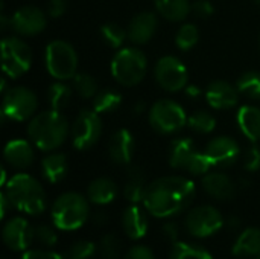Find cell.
Instances as JSON below:
<instances>
[{"label":"cell","mask_w":260,"mask_h":259,"mask_svg":"<svg viewBox=\"0 0 260 259\" xmlns=\"http://www.w3.org/2000/svg\"><path fill=\"white\" fill-rule=\"evenodd\" d=\"M0 206H2V212H0L2 215H0V217L5 218L6 214H8V209H9V208L12 209V205H11L9 198L6 197V194H5L3 191H2V194H0Z\"/></svg>","instance_id":"cell-48"},{"label":"cell","mask_w":260,"mask_h":259,"mask_svg":"<svg viewBox=\"0 0 260 259\" xmlns=\"http://www.w3.org/2000/svg\"><path fill=\"white\" fill-rule=\"evenodd\" d=\"M91 221H93L94 226L104 227V226H107V223H108V215H107V212H104V211H98L96 214H93Z\"/></svg>","instance_id":"cell-47"},{"label":"cell","mask_w":260,"mask_h":259,"mask_svg":"<svg viewBox=\"0 0 260 259\" xmlns=\"http://www.w3.org/2000/svg\"><path fill=\"white\" fill-rule=\"evenodd\" d=\"M143 108H145V105H143V102H139L136 107H134V111L137 113V114H140L142 111H143Z\"/></svg>","instance_id":"cell-50"},{"label":"cell","mask_w":260,"mask_h":259,"mask_svg":"<svg viewBox=\"0 0 260 259\" xmlns=\"http://www.w3.org/2000/svg\"><path fill=\"white\" fill-rule=\"evenodd\" d=\"M192 12L198 18H209L215 12V6L210 0H197L192 3Z\"/></svg>","instance_id":"cell-41"},{"label":"cell","mask_w":260,"mask_h":259,"mask_svg":"<svg viewBox=\"0 0 260 259\" xmlns=\"http://www.w3.org/2000/svg\"><path fill=\"white\" fill-rule=\"evenodd\" d=\"M148 70V58L137 47H123L111 60V75L117 84L134 87L140 84Z\"/></svg>","instance_id":"cell-5"},{"label":"cell","mask_w":260,"mask_h":259,"mask_svg":"<svg viewBox=\"0 0 260 259\" xmlns=\"http://www.w3.org/2000/svg\"><path fill=\"white\" fill-rule=\"evenodd\" d=\"M148 211L142 209L137 205H131L125 209L122 215V226L128 238L131 240H142L148 232Z\"/></svg>","instance_id":"cell-21"},{"label":"cell","mask_w":260,"mask_h":259,"mask_svg":"<svg viewBox=\"0 0 260 259\" xmlns=\"http://www.w3.org/2000/svg\"><path fill=\"white\" fill-rule=\"evenodd\" d=\"M44 63L49 75L58 81L73 79L78 73V53L66 40H53L46 46Z\"/></svg>","instance_id":"cell-6"},{"label":"cell","mask_w":260,"mask_h":259,"mask_svg":"<svg viewBox=\"0 0 260 259\" xmlns=\"http://www.w3.org/2000/svg\"><path fill=\"white\" fill-rule=\"evenodd\" d=\"M197 151L198 150L192 139H189V137L174 139L169 145V165L174 169L186 171L189 162L192 160V157Z\"/></svg>","instance_id":"cell-25"},{"label":"cell","mask_w":260,"mask_h":259,"mask_svg":"<svg viewBox=\"0 0 260 259\" xmlns=\"http://www.w3.org/2000/svg\"><path fill=\"white\" fill-rule=\"evenodd\" d=\"M69 169V162L62 153H50L41 160V174L49 183L61 182Z\"/></svg>","instance_id":"cell-27"},{"label":"cell","mask_w":260,"mask_h":259,"mask_svg":"<svg viewBox=\"0 0 260 259\" xmlns=\"http://www.w3.org/2000/svg\"><path fill=\"white\" fill-rule=\"evenodd\" d=\"M254 259H260V252H259V255H257V256H256V258Z\"/></svg>","instance_id":"cell-52"},{"label":"cell","mask_w":260,"mask_h":259,"mask_svg":"<svg viewBox=\"0 0 260 259\" xmlns=\"http://www.w3.org/2000/svg\"><path fill=\"white\" fill-rule=\"evenodd\" d=\"M123 259H155L154 258V253L149 247L146 246H134L131 247L125 255H123Z\"/></svg>","instance_id":"cell-43"},{"label":"cell","mask_w":260,"mask_h":259,"mask_svg":"<svg viewBox=\"0 0 260 259\" xmlns=\"http://www.w3.org/2000/svg\"><path fill=\"white\" fill-rule=\"evenodd\" d=\"M157 12L169 21H183L192 12L190 0H154Z\"/></svg>","instance_id":"cell-28"},{"label":"cell","mask_w":260,"mask_h":259,"mask_svg":"<svg viewBox=\"0 0 260 259\" xmlns=\"http://www.w3.org/2000/svg\"><path fill=\"white\" fill-rule=\"evenodd\" d=\"M241 226H242V221H241V218L236 217V215H232V217H229V218L224 220V227H225L229 232H232V234L241 231Z\"/></svg>","instance_id":"cell-46"},{"label":"cell","mask_w":260,"mask_h":259,"mask_svg":"<svg viewBox=\"0 0 260 259\" xmlns=\"http://www.w3.org/2000/svg\"><path fill=\"white\" fill-rule=\"evenodd\" d=\"M148 183L143 171L139 166H131L126 174V182L123 188V195L131 205L143 203L146 195Z\"/></svg>","instance_id":"cell-26"},{"label":"cell","mask_w":260,"mask_h":259,"mask_svg":"<svg viewBox=\"0 0 260 259\" xmlns=\"http://www.w3.org/2000/svg\"><path fill=\"white\" fill-rule=\"evenodd\" d=\"M155 81L158 85L166 92H180L186 89L189 82V70L184 66V63L174 56V55H165L161 56L154 69Z\"/></svg>","instance_id":"cell-12"},{"label":"cell","mask_w":260,"mask_h":259,"mask_svg":"<svg viewBox=\"0 0 260 259\" xmlns=\"http://www.w3.org/2000/svg\"><path fill=\"white\" fill-rule=\"evenodd\" d=\"M32 64V50L27 43L18 37H5L2 40V67L8 78H20Z\"/></svg>","instance_id":"cell-9"},{"label":"cell","mask_w":260,"mask_h":259,"mask_svg":"<svg viewBox=\"0 0 260 259\" xmlns=\"http://www.w3.org/2000/svg\"><path fill=\"white\" fill-rule=\"evenodd\" d=\"M46 24L47 15L34 5L21 6L11 15V29L18 35H37L46 29Z\"/></svg>","instance_id":"cell-14"},{"label":"cell","mask_w":260,"mask_h":259,"mask_svg":"<svg viewBox=\"0 0 260 259\" xmlns=\"http://www.w3.org/2000/svg\"><path fill=\"white\" fill-rule=\"evenodd\" d=\"M244 168L248 172H256L260 169V148L251 145L244 154Z\"/></svg>","instance_id":"cell-40"},{"label":"cell","mask_w":260,"mask_h":259,"mask_svg":"<svg viewBox=\"0 0 260 259\" xmlns=\"http://www.w3.org/2000/svg\"><path fill=\"white\" fill-rule=\"evenodd\" d=\"M38 99L34 90L24 85H15L3 92L2 99V118L23 122L35 116Z\"/></svg>","instance_id":"cell-8"},{"label":"cell","mask_w":260,"mask_h":259,"mask_svg":"<svg viewBox=\"0 0 260 259\" xmlns=\"http://www.w3.org/2000/svg\"><path fill=\"white\" fill-rule=\"evenodd\" d=\"M21 259H66L61 256L59 253L53 252V250H46V249H32V250H26L23 253Z\"/></svg>","instance_id":"cell-42"},{"label":"cell","mask_w":260,"mask_h":259,"mask_svg":"<svg viewBox=\"0 0 260 259\" xmlns=\"http://www.w3.org/2000/svg\"><path fill=\"white\" fill-rule=\"evenodd\" d=\"M203 189L215 200L227 202L236 195V185L225 172H207L201 180Z\"/></svg>","instance_id":"cell-20"},{"label":"cell","mask_w":260,"mask_h":259,"mask_svg":"<svg viewBox=\"0 0 260 259\" xmlns=\"http://www.w3.org/2000/svg\"><path fill=\"white\" fill-rule=\"evenodd\" d=\"M3 192L9 198L14 209L27 215H40L47 208V197L41 183L26 174L18 172L12 176L6 185Z\"/></svg>","instance_id":"cell-3"},{"label":"cell","mask_w":260,"mask_h":259,"mask_svg":"<svg viewBox=\"0 0 260 259\" xmlns=\"http://www.w3.org/2000/svg\"><path fill=\"white\" fill-rule=\"evenodd\" d=\"M200 40V31L195 24L186 23L180 26L175 35V44L180 50H190Z\"/></svg>","instance_id":"cell-37"},{"label":"cell","mask_w":260,"mask_h":259,"mask_svg":"<svg viewBox=\"0 0 260 259\" xmlns=\"http://www.w3.org/2000/svg\"><path fill=\"white\" fill-rule=\"evenodd\" d=\"M96 253V244L88 240H79L66 250V259H90Z\"/></svg>","instance_id":"cell-38"},{"label":"cell","mask_w":260,"mask_h":259,"mask_svg":"<svg viewBox=\"0 0 260 259\" xmlns=\"http://www.w3.org/2000/svg\"><path fill=\"white\" fill-rule=\"evenodd\" d=\"M101 259H123L122 258V243L117 234H107L99 243Z\"/></svg>","instance_id":"cell-36"},{"label":"cell","mask_w":260,"mask_h":259,"mask_svg":"<svg viewBox=\"0 0 260 259\" xmlns=\"http://www.w3.org/2000/svg\"><path fill=\"white\" fill-rule=\"evenodd\" d=\"M169 259H213V256L207 249L201 246L186 241H177L172 244Z\"/></svg>","instance_id":"cell-30"},{"label":"cell","mask_w":260,"mask_h":259,"mask_svg":"<svg viewBox=\"0 0 260 259\" xmlns=\"http://www.w3.org/2000/svg\"><path fill=\"white\" fill-rule=\"evenodd\" d=\"M34 241L41 244L43 247H53L58 243V234L55 231V226L49 224H40L34 227Z\"/></svg>","instance_id":"cell-39"},{"label":"cell","mask_w":260,"mask_h":259,"mask_svg":"<svg viewBox=\"0 0 260 259\" xmlns=\"http://www.w3.org/2000/svg\"><path fill=\"white\" fill-rule=\"evenodd\" d=\"M67 0H49L47 2V14L52 18H59L66 14Z\"/></svg>","instance_id":"cell-44"},{"label":"cell","mask_w":260,"mask_h":259,"mask_svg":"<svg viewBox=\"0 0 260 259\" xmlns=\"http://www.w3.org/2000/svg\"><path fill=\"white\" fill-rule=\"evenodd\" d=\"M72 143L78 151L93 148L102 136V121L94 110H81L70 128Z\"/></svg>","instance_id":"cell-11"},{"label":"cell","mask_w":260,"mask_h":259,"mask_svg":"<svg viewBox=\"0 0 260 259\" xmlns=\"http://www.w3.org/2000/svg\"><path fill=\"white\" fill-rule=\"evenodd\" d=\"M239 95L238 87L224 79L212 81L206 89V99L215 110H227L235 107L239 102Z\"/></svg>","instance_id":"cell-16"},{"label":"cell","mask_w":260,"mask_h":259,"mask_svg":"<svg viewBox=\"0 0 260 259\" xmlns=\"http://www.w3.org/2000/svg\"><path fill=\"white\" fill-rule=\"evenodd\" d=\"M187 127L201 134H210L216 128V119L206 110H198L187 118Z\"/></svg>","instance_id":"cell-33"},{"label":"cell","mask_w":260,"mask_h":259,"mask_svg":"<svg viewBox=\"0 0 260 259\" xmlns=\"http://www.w3.org/2000/svg\"><path fill=\"white\" fill-rule=\"evenodd\" d=\"M136 151V140L129 130H117L108 142V156L116 165H129Z\"/></svg>","instance_id":"cell-17"},{"label":"cell","mask_w":260,"mask_h":259,"mask_svg":"<svg viewBox=\"0 0 260 259\" xmlns=\"http://www.w3.org/2000/svg\"><path fill=\"white\" fill-rule=\"evenodd\" d=\"M73 87L82 99H93L99 92L96 79L85 72H79L73 76Z\"/></svg>","instance_id":"cell-34"},{"label":"cell","mask_w":260,"mask_h":259,"mask_svg":"<svg viewBox=\"0 0 260 259\" xmlns=\"http://www.w3.org/2000/svg\"><path fill=\"white\" fill-rule=\"evenodd\" d=\"M260 252V229L248 227L244 229L233 244L232 253L239 259H254Z\"/></svg>","instance_id":"cell-23"},{"label":"cell","mask_w":260,"mask_h":259,"mask_svg":"<svg viewBox=\"0 0 260 259\" xmlns=\"http://www.w3.org/2000/svg\"><path fill=\"white\" fill-rule=\"evenodd\" d=\"M254 2H256V5H259L260 6V0H254Z\"/></svg>","instance_id":"cell-51"},{"label":"cell","mask_w":260,"mask_h":259,"mask_svg":"<svg viewBox=\"0 0 260 259\" xmlns=\"http://www.w3.org/2000/svg\"><path fill=\"white\" fill-rule=\"evenodd\" d=\"M117 194H119L117 185L108 177H98L93 182H90L87 188V198L90 200V203L98 206H105L113 203Z\"/></svg>","instance_id":"cell-22"},{"label":"cell","mask_w":260,"mask_h":259,"mask_svg":"<svg viewBox=\"0 0 260 259\" xmlns=\"http://www.w3.org/2000/svg\"><path fill=\"white\" fill-rule=\"evenodd\" d=\"M70 133L67 118L58 110H46L37 113L27 124V136L35 148L41 151H55L59 148Z\"/></svg>","instance_id":"cell-2"},{"label":"cell","mask_w":260,"mask_h":259,"mask_svg":"<svg viewBox=\"0 0 260 259\" xmlns=\"http://www.w3.org/2000/svg\"><path fill=\"white\" fill-rule=\"evenodd\" d=\"M72 87L67 85L66 82L62 81H58V82H53L49 90H47V101L50 104V107L53 110H64L69 104H70V98H72Z\"/></svg>","instance_id":"cell-31"},{"label":"cell","mask_w":260,"mask_h":259,"mask_svg":"<svg viewBox=\"0 0 260 259\" xmlns=\"http://www.w3.org/2000/svg\"><path fill=\"white\" fill-rule=\"evenodd\" d=\"M238 127L241 133L251 140L253 143L260 142V108L254 105H244L239 108L238 116Z\"/></svg>","instance_id":"cell-24"},{"label":"cell","mask_w":260,"mask_h":259,"mask_svg":"<svg viewBox=\"0 0 260 259\" xmlns=\"http://www.w3.org/2000/svg\"><path fill=\"white\" fill-rule=\"evenodd\" d=\"M122 104V95L114 89H102L93 98V110L99 114L113 113Z\"/></svg>","instance_id":"cell-29"},{"label":"cell","mask_w":260,"mask_h":259,"mask_svg":"<svg viewBox=\"0 0 260 259\" xmlns=\"http://www.w3.org/2000/svg\"><path fill=\"white\" fill-rule=\"evenodd\" d=\"M184 92H186V95L189 96V98H192V99H197V98H200L201 96V89L198 87V85H186V89H184Z\"/></svg>","instance_id":"cell-49"},{"label":"cell","mask_w":260,"mask_h":259,"mask_svg":"<svg viewBox=\"0 0 260 259\" xmlns=\"http://www.w3.org/2000/svg\"><path fill=\"white\" fill-rule=\"evenodd\" d=\"M195 183L183 176L160 177L148 185L143 206L155 218H171L186 211L195 200Z\"/></svg>","instance_id":"cell-1"},{"label":"cell","mask_w":260,"mask_h":259,"mask_svg":"<svg viewBox=\"0 0 260 259\" xmlns=\"http://www.w3.org/2000/svg\"><path fill=\"white\" fill-rule=\"evenodd\" d=\"M184 108L172 99H160L148 111L151 127L160 134H175L187 125Z\"/></svg>","instance_id":"cell-7"},{"label":"cell","mask_w":260,"mask_h":259,"mask_svg":"<svg viewBox=\"0 0 260 259\" xmlns=\"http://www.w3.org/2000/svg\"><path fill=\"white\" fill-rule=\"evenodd\" d=\"M184 227L187 234L195 238H207L224 227V217L219 209L212 205L195 206L187 212Z\"/></svg>","instance_id":"cell-10"},{"label":"cell","mask_w":260,"mask_h":259,"mask_svg":"<svg viewBox=\"0 0 260 259\" xmlns=\"http://www.w3.org/2000/svg\"><path fill=\"white\" fill-rule=\"evenodd\" d=\"M158 29V18L154 12H140L128 24V38L134 44H146Z\"/></svg>","instance_id":"cell-18"},{"label":"cell","mask_w":260,"mask_h":259,"mask_svg":"<svg viewBox=\"0 0 260 259\" xmlns=\"http://www.w3.org/2000/svg\"><path fill=\"white\" fill-rule=\"evenodd\" d=\"M204 153L210 159L213 168H229L239 160L241 147L229 136H218L206 145Z\"/></svg>","instance_id":"cell-15"},{"label":"cell","mask_w":260,"mask_h":259,"mask_svg":"<svg viewBox=\"0 0 260 259\" xmlns=\"http://www.w3.org/2000/svg\"><path fill=\"white\" fill-rule=\"evenodd\" d=\"M5 162L15 169H26L34 163L35 151L34 143L24 139H14L5 145L3 150Z\"/></svg>","instance_id":"cell-19"},{"label":"cell","mask_w":260,"mask_h":259,"mask_svg":"<svg viewBox=\"0 0 260 259\" xmlns=\"http://www.w3.org/2000/svg\"><path fill=\"white\" fill-rule=\"evenodd\" d=\"M180 226H178V223H175V221H168V223H165V226H163V234H165V237L174 244V243H177V241H180Z\"/></svg>","instance_id":"cell-45"},{"label":"cell","mask_w":260,"mask_h":259,"mask_svg":"<svg viewBox=\"0 0 260 259\" xmlns=\"http://www.w3.org/2000/svg\"><path fill=\"white\" fill-rule=\"evenodd\" d=\"M3 244L12 252H26L34 243V227L23 217L9 218L2 229Z\"/></svg>","instance_id":"cell-13"},{"label":"cell","mask_w":260,"mask_h":259,"mask_svg":"<svg viewBox=\"0 0 260 259\" xmlns=\"http://www.w3.org/2000/svg\"><path fill=\"white\" fill-rule=\"evenodd\" d=\"M101 37L110 47L119 49L128 38V32L117 23H105L101 26Z\"/></svg>","instance_id":"cell-35"},{"label":"cell","mask_w":260,"mask_h":259,"mask_svg":"<svg viewBox=\"0 0 260 259\" xmlns=\"http://www.w3.org/2000/svg\"><path fill=\"white\" fill-rule=\"evenodd\" d=\"M52 224L64 232L81 229L90 217V200L79 192H64L52 205Z\"/></svg>","instance_id":"cell-4"},{"label":"cell","mask_w":260,"mask_h":259,"mask_svg":"<svg viewBox=\"0 0 260 259\" xmlns=\"http://www.w3.org/2000/svg\"><path fill=\"white\" fill-rule=\"evenodd\" d=\"M236 87L241 95L260 101V72L257 70H248L242 73L236 82Z\"/></svg>","instance_id":"cell-32"}]
</instances>
